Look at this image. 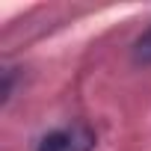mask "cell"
I'll return each instance as SVG.
<instances>
[{
	"label": "cell",
	"instance_id": "7a4b0ae2",
	"mask_svg": "<svg viewBox=\"0 0 151 151\" xmlns=\"http://www.w3.org/2000/svg\"><path fill=\"white\" fill-rule=\"evenodd\" d=\"M133 59H136L139 65H151V27L136 39V45H133Z\"/></svg>",
	"mask_w": 151,
	"mask_h": 151
},
{
	"label": "cell",
	"instance_id": "6da1fadb",
	"mask_svg": "<svg viewBox=\"0 0 151 151\" xmlns=\"http://www.w3.org/2000/svg\"><path fill=\"white\" fill-rule=\"evenodd\" d=\"M95 130L83 122H74L65 127H56L45 133L36 145V151H95Z\"/></svg>",
	"mask_w": 151,
	"mask_h": 151
}]
</instances>
